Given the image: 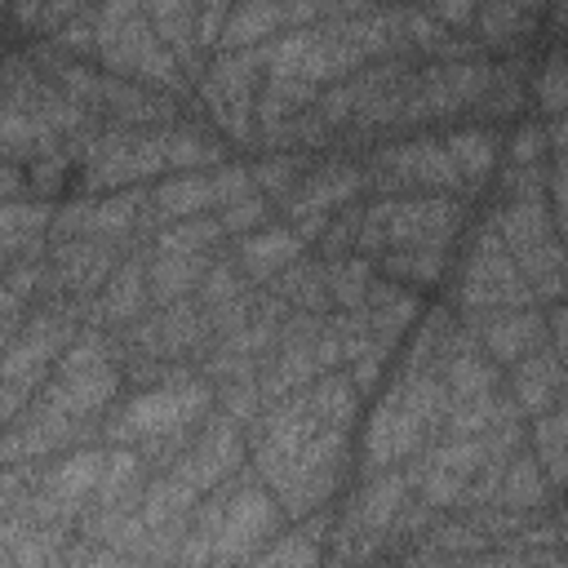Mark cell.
I'll list each match as a JSON object with an SVG mask.
<instances>
[{
  "label": "cell",
  "instance_id": "1",
  "mask_svg": "<svg viewBox=\"0 0 568 568\" xmlns=\"http://www.w3.org/2000/svg\"><path fill=\"white\" fill-rule=\"evenodd\" d=\"M448 390L439 373L395 364L386 386L368 399L364 430L355 435V475L395 470L444 435Z\"/></svg>",
  "mask_w": 568,
  "mask_h": 568
},
{
  "label": "cell",
  "instance_id": "9",
  "mask_svg": "<svg viewBox=\"0 0 568 568\" xmlns=\"http://www.w3.org/2000/svg\"><path fill=\"white\" fill-rule=\"evenodd\" d=\"M493 453H510V448L493 444L488 435H479V439L439 435L430 448H422L413 462H404V475H408L417 501H426L439 515H457V506L466 497V484L479 475V466Z\"/></svg>",
  "mask_w": 568,
  "mask_h": 568
},
{
  "label": "cell",
  "instance_id": "6",
  "mask_svg": "<svg viewBox=\"0 0 568 568\" xmlns=\"http://www.w3.org/2000/svg\"><path fill=\"white\" fill-rule=\"evenodd\" d=\"M359 160H364L368 195H466V182H462L444 138L430 129L386 138V142L368 146Z\"/></svg>",
  "mask_w": 568,
  "mask_h": 568
},
{
  "label": "cell",
  "instance_id": "17",
  "mask_svg": "<svg viewBox=\"0 0 568 568\" xmlns=\"http://www.w3.org/2000/svg\"><path fill=\"white\" fill-rule=\"evenodd\" d=\"M160 146H164L169 173H209V169L235 160L231 155V142L209 124V115L200 111V102H191V111L178 124L160 129Z\"/></svg>",
  "mask_w": 568,
  "mask_h": 568
},
{
  "label": "cell",
  "instance_id": "4",
  "mask_svg": "<svg viewBox=\"0 0 568 568\" xmlns=\"http://www.w3.org/2000/svg\"><path fill=\"white\" fill-rule=\"evenodd\" d=\"M213 382L191 364L173 382L151 386V390H129L106 417H102V444L106 448H138L142 439L173 435V430H195L213 413Z\"/></svg>",
  "mask_w": 568,
  "mask_h": 568
},
{
  "label": "cell",
  "instance_id": "8",
  "mask_svg": "<svg viewBox=\"0 0 568 568\" xmlns=\"http://www.w3.org/2000/svg\"><path fill=\"white\" fill-rule=\"evenodd\" d=\"M169 173L160 129L102 124V133L80 155V191L75 195H115L133 186H151Z\"/></svg>",
  "mask_w": 568,
  "mask_h": 568
},
{
  "label": "cell",
  "instance_id": "27",
  "mask_svg": "<svg viewBox=\"0 0 568 568\" xmlns=\"http://www.w3.org/2000/svg\"><path fill=\"white\" fill-rule=\"evenodd\" d=\"M306 404L333 430H355L359 426V413H364V395H359V386H355V377L346 368L324 373L320 382H311L306 386Z\"/></svg>",
  "mask_w": 568,
  "mask_h": 568
},
{
  "label": "cell",
  "instance_id": "2",
  "mask_svg": "<svg viewBox=\"0 0 568 568\" xmlns=\"http://www.w3.org/2000/svg\"><path fill=\"white\" fill-rule=\"evenodd\" d=\"M479 217L466 195H368L355 253L377 262L404 248H457Z\"/></svg>",
  "mask_w": 568,
  "mask_h": 568
},
{
  "label": "cell",
  "instance_id": "11",
  "mask_svg": "<svg viewBox=\"0 0 568 568\" xmlns=\"http://www.w3.org/2000/svg\"><path fill=\"white\" fill-rule=\"evenodd\" d=\"M288 528L275 493L248 470V479L240 484L226 519H222V532L213 541V564L209 568H244L266 541H275L280 532Z\"/></svg>",
  "mask_w": 568,
  "mask_h": 568
},
{
  "label": "cell",
  "instance_id": "28",
  "mask_svg": "<svg viewBox=\"0 0 568 568\" xmlns=\"http://www.w3.org/2000/svg\"><path fill=\"white\" fill-rule=\"evenodd\" d=\"M528 448L541 462L550 488L564 497L568 493V404H559L546 417H532L528 422Z\"/></svg>",
  "mask_w": 568,
  "mask_h": 568
},
{
  "label": "cell",
  "instance_id": "3",
  "mask_svg": "<svg viewBox=\"0 0 568 568\" xmlns=\"http://www.w3.org/2000/svg\"><path fill=\"white\" fill-rule=\"evenodd\" d=\"M93 62L142 89L191 98V80L155 36L146 4H93Z\"/></svg>",
  "mask_w": 568,
  "mask_h": 568
},
{
  "label": "cell",
  "instance_id": "31",
  "mask_svg": "<svg viewBox=\"0 0 568 568\" xmlns=\"http://www.w3.org/2000/svg\"><path fill=\"white\" fill-rule=\"evenodd\" d=\"M324 280H328V302L333 311H346V315H359L364 302H368V288L377 280V266L359 253L351 257H337V262H324Z\"/></svg>",
  "mask_w": 568,
  "mask_h": 568
},
{
  "label": "cell",
  "instance_id": "12",
  "mask_svg": "<svg viewBox=\"0 0 568 568\" xmlns=\"http://www.w3.org/2000/svg\"><path fill=\"white\" fill-rule=\"evenodd\" d=\"M129 248L111 244V240H62L49 244V297H75V302H93L106 280L115 275V266L124 262Z\"/></svg>",
  "mask_w": 568,
  "mask_h": 568
},
{
  "label": "cell",
  "instance_id": "21",
  "mask_svg": "<svg viewBox=\"0 0 568 568\" xmlns=\"http://www.w3.org/2000/svg\"><path fill=\"white\" fill-rule=\"evenodd\" d=\"M422 311H426V297L422 293H413V288H404L395 280H382V275L373 280L368 302H364V320H368L373 337L382 346H390V351L404 346V337L413 333V324L422 320Z\"/></svg>",
  "mask_w": 568,
  "mask_h": 568
},
{
  "label": "cell",
  "instance_id": "30",
  "mask_svg": "<svg viewBox=\"0 0 568 568\" xmlns=\"http://www.w3.org/2000/svg\"><path fill=\"white\" fill-rule=\"evenodd\" d=\"M226 231H222V217L209 213V217H186V222H173V226H160L155 240H151V253H182V257H195V253H217L226 248Z\"/></svg>",
  "mask_w": 568,
  "mask_h": 568
},
{
  "label": "cell",
  "instance_id": "24",
  "mask_svg": "<svg viewBox=\"0 0 568 568\" xmlns=\"http://www.w3.org/2000/svg\"><path fill=\"white\" fill-rule=\"evenodd\" d=\"M222 253V248H217ZM217 253H195V257H182V253H151L146 248V288H151V306H173L182 297H195L209 262Z\"/></svg>",
  "mask_w": 568,
  "mask_h": 568
},
{
  "label": "cell",
  "instance_id": "25",
  "mask_svg": "<svg viewBox=\"0 0 568 568\" xmlns=\"http://www.w3.org/2000/svg\"><path fill=\"white\" fill-rule=\"evenodd\" d=\"M453 257H457V248H404V253L377 257L373 266H377L382 280H395V284H404V288H413V293L426 297L430 288H444L448 284Z\"/></svg>",
  "mask_w": 568,
  "mask_h": 568
},
{
  "label": "cell",
  "instance_id": "19",
  "mask_svg": "<svg viewBox=\"0 0 568 568\" xmlns=\"http://www.w3.org/2000/svg\"><path fill=\"white\" fill-rule=\"evenodd\" d=\"M550 9L541 4H479L475 13V44L488 58H519L532 53V31L541 27Z\"/></svg>",
  "mask_w": 568,
  "mask_h": 568
},
{
  "label": "cell",
  "instance_id": "32",
  "mask_svg": "<svg viewBox=\"0 0 568 568\" xmlns=\"http://www.w3.org/2000/svg\"><path fill=\"white\" fill-rule=\"evenodd\" d=\"M546 138H550V173H546V195H550V213L559 226V240L568 248V115L546 120Z\"/></svg>",
  "mask_w": 568,
  "mask_h": 568
},
{
  "label": "cell",
  "instance_id": "23",
  "mask_svg": "<svg viewBox=\"0 0 568 568\" xmlns=\"http://www.w3.org/2000/svg\"><path fill=\"white\" fill-rule=\"evenodd\" d=\"M559 501V493L550 488L541 462L532 457V448L524 444L510 462H506V475H501V497L497 506L501 510H515V515H550Z\"/></svg>",
  "mask_w": 568,
  "mask_h": 568
},
{
  "label": "cell",
  "instance_id": "36",
  "mask_svg": "<svg viewBox=\"0 0 568 568\" xmlns=\"http://www.w3.org/2000/svg\"><path fill=\"white\" fill-rule=\"evenodd\" d=\"M555 519H559V532H564V550H568V493L555 501Z\"/></svg>",
  "mask_w": 568,
  "mask_h": 568
},
{
  "label": "cell",
  "instance_id": "26",
  "mask_svg": "<svg viewBox=\"0 0 568 568\" xmlns=\"http://www.w3.org/2000/svg\"><path fill=\"white\" fill-rule=\"evenodd\" d=\"M275 297H284L293 311H311V315H328L333 302H328V280H324V262L306 248L293 266H284L271 284H266Z\"/></svg>",
  "mask_w": 568,
  "mask_h": 568
},
{
  "label": "cell",
  "instance_id": "34",
  "mask_svg": "<svg viewBox=\"0 0 568 568\" xmlns=\"http://www.w3.org/2000/svg\"><path fill=\"white\" fill-rule=\"evenodd\" d=\"M222 231H226V240L235 244V240H244V235H253V231H262V226H271V222H280V209L257 191V195H248V200H235V204H226L222 213Z\"/></svg>",
  "mask_w": 568,
  "mask_h": 568
},
{
  "label": "cell",
  "instance_id": "13",
  "mask_svg": "<svg viewBox=\"0 0 568 568\" xmlns=\"http://www.w3.org/2000/svg\"><path fill=\"white\" fill-rule=\"evenodd\" d=\"M462 324L475 333L479 351L506 373L524 355L550 346V311L541 302L532 306H510V311H488V315H462Z\"/></svg>",
  "mask_w": 568,
  "mask_h": 568
},
{
  "label": "cell",
  "instance_id": "35",
  "mask_svg": "<svg viewBox=\"0 0 568 568\" xmlns=\"http://www.w3.org/2000/svg\"><path fill=\"white\" fill-rule=\"evenodd\" d=\"M546 311H550V346H555V355L568 364V297L555 302V306H546Z\"/></svg>",
  "mask_w": 568,
  "mask_h": 568
},
{
  "label": "cell",
  "instance_id": "33",
  "mask_svg": "<svg viewBox=\"0 0 568 568\" xmlns=\"http://www.w3.org/2000/svg\"><path fill=\"white\" fill-rule=\"evenodd\" d=\"M248 288H257V284L244 275V266L235 262V253H231V244H226V248L209 262L200 288H195V302H200L204 311H213V306H222V302H231V297H240V293H248Z\"/></svg>",
  "mask_w": 568,
  "mask_h": 568
},
{
  "label": "cell",
  "instance_id": "10",
  "mask_svg": "<svg viewBox=\"0 0 568 568\" xmlns=\"http://www.w3.org/2000/svg\"><path fill=\"white\" fill-rule=\"evenodd\" d=\"M368 200V178H364V160L346 155V151H324L311 173L288 191V200L280 204V222L302 226V222H328L333 213H342L346 204Z\"/></svg>",
  "mask_w": 568,
  "mask_h": 568
},
{
  "label": "cell",
  "instance_id": "7",
  "mask_svg": "<svg viewBox=\"0 0 568 568\" xmlns=\"http://www.w3.org/2000/svg\"><path fill=\"white\" fill-rule=\"evenodd\" d=\"M262 80H266L262 49H235V53H213L195 84L200 111L231 146H257Z\"/></svg>",
  "mask_w": 568,
  "mask_h": 568
},
{
  "label": "cell",
  "instance_id": "37",
  "mask_svg": "<svg viewBox=\"0 0 568 568\" xmlns=\"http://www.w3.org/2000/svg\"><path fill=\"white\" fill-rule=\"evenodd\" d=\"M546 18H550V22L559 27V31H568V4H555V9L546 13Z\"/></svg>",
  "mask_w": 568,
  "mask_h": 568
},
{
  "label": "cell",
  "instance_id": "5",
  "mask_svg": "<svg viewBox=\"0 0 568 568\" xmlns=\"http://www.w3.org/2000/svg\"><path fill=\"white\" fill-rule=\"evenodd\" d=\"M444 302L457 315H488V311H510V306H532V288L519 275L515 257L506 253L501 235L475 217L466 240L457 244L453 257V275L444 284Z\"/></svg>",
  "mask_w": 568,
  "mask_h": 568
},
{
  "label": "cell",
  "instance_id": "15",
  "mask_svg": "<svg viewBox=\"0 0 568 568\" xmlns=\"http://www.w3.org/2000/svg\"><path fill=\"white\" fill-rule=\"evenodd\" d=\"M506 395L528 422L546 417L550 408L568 404V364L555 355V346H541L506 368Z\"/></svg>",
  "mask_w": 568,
  "mask_h": 568
},
{
  "label": "cell",
  "instance_id": "14",
  "mask_svg": "<svg viewBox=\"0 0 568 568\" xmlns=\"http://www.w3.org/2000/svg\"><path fill=\"white\" fill-rule=\"evenodd\" d=\"M439 138H444V146H448V155H453V164H457V173L466 182V195L475 204H484V195L497 182L501 160H506V129L479 124V120H462L453 129H439Z\"/></svg>",
  "mask_w": 568,
  "mask_h": 568
},
{
  "label": "cell",
  "instance_id": "29",
  "mask_svg": "<svg viewBox=\"0 0 568 568\" xmlns=\"http://www.w3.org/2000/svg\"><path fill=\"white\" fill-rule=\"evenodd\" d=\"M532 111L541 120L568 115V44H550L532 62Z\"/></svg>",
  "mask_w": 568,
  "mask_h": 568
},
{
  "label": "cell",
  "instance_id": "20",
  "mask_svg": "<svg viewBox=\"0 0 568 568\" xmlns=\"http://www.w3.org/2000/svg\"><path fill=\"white\" fill-rule=\"evenodd\" d=\"M231 253H235V262L244 266V275H248L257 288H266L284 266H293V262L306 253V240H302L288 222H271V226H262V231L235 240Z\"/></svg>",
  "mask_w": 568,
  "mask_h": 568
},
{
  "label": "cell",
  "instance_id": "22",
  "mask_svg": "<svg viewBox=\"0 0 568 568\" xmlns=\"http://www.w3.org/2000/svg\"><path fill=\"white\" fill-rule=\"evenodd\" d=\"M151 213H155L160 226L217 213L213 169L209 173H164L160 182H151Z\"/></svg>",
  "mask_w": 568,
  "mask_h": 568
},
{
  "label": "cell",
  "instance_id": "18",
  "mask_svg": "<svg viewBox=\"0 0 568 568\" xmlns=\"http://www.w3.org/2000/svg\"><path fill=\"white\" fill-rule=\"evenodd\" d=\"M439 382L448 390V404H466V399H484V395H497L506 386V373L479 351L475 333L462 324L439 359Z\"/></svg>",
  "mask_w": 568,
  "mask_h": 568
},
{
  "label": "cell",
  "instance_id": "16",
  "mask_svg": "<svg viewBox=\"0 0 568 568\" xmlns=\"http://www.w3.org/2000/svg\"><path fill=\"white\" fill-rule=\"evenodd\" d=\"M151 311V288H146V248H129L124 262L115 266V275L106 280V288L89 302V324L120 333L133 320H142Z\"/></svg>",
  "mask_w": 568,
  "mask_h": 568
}]
</instances>
